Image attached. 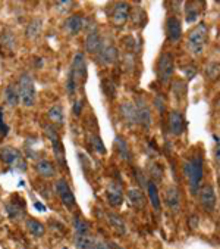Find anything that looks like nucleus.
<instances>
[{
  "instance_id": "nucleus-15",
  "label": "nucleus",
  "mask_w": 220,
  "mask_h": 249,
  "mask_svg": "<svg viewBox=\"0 0 220 249\" xmlns=\"http://www.w3.org/2000/svg\"><path fill=\"white\" fill-rule=\"evenodd\" d=\"M101 46H103V38L97 31V28L90 30L85 37V51L91 55H98Z\"/></svg>"
},
{
  "instance_id": "nucleus-19",
  "label": "nucleus",
  "mask_w": 220,
  "mask_h": 249,
  "mask_svg": "<svg viewBox=\"0 0 220 249\" xmlns=\"http://www.w3.org/2000/svg\"><path fill=\"white\" fill-rule=\"evenodd\" d=\"M119 111H121V115L125 120V123H128L129 125H137L138 124L135 104H132V102H124L121 105Z\"/></svg>"
},
{
  "instance_id": "nucleus-1",
  "label": "nucleus",
  "mask_w": 220,
  "mask_h": 249,
  "mask_svg": "<svg viewBox=\"0 0 220 249\" xmlns=\"http://www.w3.org/2000/svg\"><path fill=\"white\" fill-rule=\"evenodd\" d=\"M184 173L188 178V183H189V189H191V193L194 196L198 195L200 189H201V180H203V174H204V170H203V157L201 154H195L191 160H188L184 165Z\"/></svg>"
},
{
  "instance_id": "nucleus-7",
  "label": "nucleus",
  "mask_w": 220,
  "mask_h": 249,
  "mask_svg": "<svg viewBox=\"0 0 220 249\" xmlns=\"http://www.w3.org/2000/svg\"><path fill=\"white\" fill-rule=\"evenodd\" d=\"M44 133H46V136H47V137L50 139V142H51L53 152H54V157H56V161H58L62 167H65V165H66V164H65V151H63V146H62V142H61V137H59L56 128L51 127V125H46Z\"/></svg>"
},
{
  "instance_id": "nucleus-20",
  "label": "nucleus",
  "mask_w": 220,
  "mask_h": 249,
  "mask_svg": "<svg viewBox=\"0 0 220 249\" xmlns=\"http://www.w3.org/2000/svg\"><path fill=\"white\" fill-rule=\"evenodd\" d=\"M6 214L11 220L16 221L25 215V205L24 202H19L16 199H12L9 204H6Z\"/></svg>"
},
{
  "instance_id": "nucleus-44",
  "label": "nucleus",
  "mask_w": 220,
  "mask_h": 249,
  "mask_svg": "<svg viewBox=\"0 0 220 249\" xmlns=\"http://www.w3.org/2000/svg\"><path fill=\"white\" fill-rule=\"evenodd\" d=\"M216 143H217V146H216V152H214V155H216V161H217V164H220V140L216 137Z\"/></svg>"
},
{
  "instance_id": "nucleus-38",
  "label": "nucleus",
  "mask_w": 220,
  "mask_h": 249,
  "mask_svg": "<svg viewBox=\"0 0 220 249\" xmlns=\"http://www.w3.org/2000/svg\"><path fill=\"white\" fill-rule=\"evenodd\" d=\"M154 107L157 108L158 114H164V111H166V101H164V97L161 94H157L154 97Z\"/></svg>"
},
{
  "instance_id": "nucleus-34",
  "label": "nucleus",
  "mask_w": 220,
  "mask_h": 249,
  "mask_svg": "<svg viewBox=\"0 0 220 249\" xmlns=\"http://www.w3.org/2000/svg\"><path fill=\"white\" fill-rule=\"evenodd\" d=\"M148 174L151 177V181H161L163 180V168L157 165L156 162H151L148 165Z\"/></svg>"
},
{
  "instance_id": "nucleus-37",
  "label": "nucleus",
  "mask_w": 220,
  "mask_h": 249,
  "mask_svg": "<svg viewBox=\"0 0 220 249\" xmlns=\"http://www.w3.org/2000/svg\"><path fill=\"white\" fill-rule=\"evenodd\" d=\"M101 86H103V90H104V93H106V96L109 99H113L116 96V86L110 80H104V83Z\"/></svg>"
},
{
  "instance_id": "nucleus-41",
  "label": "nucleus",
  "mask_w": 220,
  "mask_h": 249,
  "mask_svg": "<svg viewBox=\"0 0 220 249\" xmlns=\"http://www.w3.org/2000/svg\"><path fill=\"white\" fill-rule=\"evenodd\" d=\"M9 133V127H8V124L5 123V120H3V109L0 108V134L2 136H6Z\"/></svg>"
},
{
  "instance_id": "nucleus-18",
  "label": "nucleus",
  "mask_w": 220,
  "mask_h": 249,
  "mask_svg": "<svg viewBox=\"0 0 220 249\" xmlns=\"http://www.w3.org/2000/svg\"><path fill=\"white\" fill-rule=\"evenodd\" d=\"M184 128H185V120H184L182 112L172 111L169 115V131L173 136H179L184 133Z\"/></svg>"
},
{
  "instance_id": "nucleus-29",
  "label": "nucleus",
  "mask_w": 220,
  "mask_h": 249,
  "mask_svg": "<svg viewBox=\"0 0 220 249\" xmlns=\"http://www.w3.org/2000/svg\"><path fill=\"white\" fill-rule=\"evenodd\" d=\"M200 15V9H198V3L195 2H187L185 3V21L187 22H195L197 18Z\"/></svg>"
},
{
  "instance_id": "nucleus-23",
  "label": "nucleus",
  "mask_w": 220,
  "mask_h": 249,
  "mask_svg": "<svg viewBox=\"0 0 220 249\" xmlns=\"http://www.w3.org/2000/svg\"><path fill=\"white\" fill-rule=\"evenodd\" d=\"M128 199H129V202L138 210L145 207V196H144L142 190H140V189H129Z\"/></svg>"
},
{
  "instance_id": "nucleus-27",
  "label": "nucleus",
  "mask_w": 220,
  "mask_h": 249,
  "mask_svg": "<svg viewBox=\"0 0 220 249\" xmlns=\"http://www.w3.org/2000/svg\"><path fill=\"white\" fill-rule=\"evenodd\" d=\"M5 101L11 107H16L19 104V91L15 84H9L5 89Z\"/></svg>"
},
{
  "instance_id": "nucleus-32",
  "label": "nucleus",
  "mask_w": 220,
  "mask_h": 249,
  "mask_svg": "<svg viewBox=\"0 0 220 249\" xmlns=\"http://www.w3.org/2000/svg\"><path fill=\"white\" fill-rule=\"evenodd\" d=\"M74 229H75V234H90L91 233L88 223L79 215H75V218H74Z\"/></svg>"
},
{
  "instance_id": "nucleus-10",
  "label": "nucleus",
  "mask_w": 220,
  "mask_h": 249,
  "mask_svg": "<svg viewBox=\"0 0 220 249\" xmlns=\"http://www.w3.org/2000/svg\"><path fill=\"white\" fill-rule=\"evenodd\" d=\"M131 14V5L126 2H116L110 11V21L115 25H122L128 21Z\"/></svg>"
},
{
  "instance_id": "nucleus-28",
  "label": "nucleus",
  "mask_w": 220,
  "mask_h": 249,
  "mask_svg": "<svg viewBox=\"0 0 220 249\" xmlns=\"http://www.w3.org/2000/svg\"><path fill=\"white\" fill-rule=\"evenodd\" d=\"M41 30H43V22L40 19H32L25 28V36L30 40H35L41 34Z\"/></svg>"
},
{
  "instance_id": "nucleus-3",
  "label": "nucleus",
  "mask_w": 220,
  "mask_h": 249,
  "mask_svg": "<svg viewBox=\"0 0 220 249\" xmlns=\"http://www.w3.org/2000/svg\"><path fill=\"white\" fill-rule=\"evenodd\" d=\"M18 91H19V102L24 107L31 108L35 104V84H34V78L31 74L24 72L19 77Z\"/></svg>"
},
{
  "instance_id": "nucleus-45",
  "label": "nucleus",
  "mask_w": 220,
  "mask_h": 249,
  "mask_svg": "<svg viewBox=\"0 0 220 249\" xmlns=\"http://www.w3.org/2000/svg\"><path fill=\"white\" fill-rule=\"evenodd\" d=\"M81 111H82V102L78 101V102H75V105H74V114H75V115H79Z\"/></svg>"
},
{
  "instance_id": "nucleus-33",
  "label": "nucleus",
  "mask_w": 220,
  "mask_h": 249,
  "mask_svg": "<svg viewBox=\"0 0 220 249\" xmlns=\"http://www.w3.org/2000/svg\"><path fill=\"white\" fill-rule=\"evenodd\" d=\"M90 143H91V147L94 149V151L98 154V155H104L106 154V146L101 140V137L98 134H93L90 136Z\"/></svg>"
},
{
  "instance_id": "nucleus-46",
  "label": "nucleus",
  "mask_w": 220,
  "mask_h": 249,
  "mask_svg": "<svg viewBox=\"0 0 220 249\" xmlns=\"http://www.w3.org/2000/svg\"><path fill=\"white\" fill-rule=\"evenodd\" d=\"M34 207H35L38 211H46V207H44V205H41L40 202H35V204H34Z\"/></svg>"
},
{
  "instance_id": "nucleus-9",
  "label": "nucleus",
  "mask_w": 220,
  "mask_h": 249,
  "mask_svg": "<svg viewBox=\"0 0 220 249\" xmlns=\"http://www.w3.org/2000/svg\"><path fill=\"white\" fill-rule=\"evenodd\" d=\"M54 189H56L59 199L66 208L75 207V202H77L75 201V195L72 193V190H71V187H69V184H68V181L65 178H59L56 181V184H54Z\"/></svg>"
},
{
  "instance_id": "nucleus-31",
  "label": "nucleus",
  "mask_w": 220,
  "mask_h": 249,
  "mask_svg": "<svg viewBox=\"0 0 220 249\" xmlns=\"http://www.w3.org/2000/svg\"><path fill=\"white\" fill-rule=\"evenodd\" d=\"M47 115H48V118H50L54 124H62L63 120H65V117H63V109H62L61 105H53V107L48 109Z\"/></svg>"
},
{
  "instance_id": "nucleus-30",
  "label": "nucleus",
  "mask_w": 220,
  "mask_h": 249,
  "mask_svg": "<svg viewBox=\"0 0 220 249\" xmlns=\"http://www.w3.org/2000/svg\"><path fill=\"white\" fill-rule=\"evenodd\" d=\"M27 230H28L32 236H35V237H41V236L46 233L44 226H43L38 220H35V218H28V220H27Z\"/></svg>"
},
{
  "instance_id": "nucleus-43",
  "label": "nucleus",
  "mask_w": 220,
  "mask_h": 249,
  "mask_svg": "<svg viewBox=\"0 0 220 249\" xmlns=\"http://www.w3.org/2000/svg\"><path fill=\"white\" fill-rule=\"evenodd\" d=\"M189 226H191L192 230H197V227H198V215H192L189 218Z\"/></svg>"
},
{
  "instance_id": "nucleus-22",
  "label": "nucleus",
  "mask_w": 220,
  "mask_h": 249,
  "mask_svg": "<svg viewBox=\"0 0 220 249\" xmlns=\"http://www.w3.org/2000/svg\"><path fill=\"white\" fill-rule=\"evenodd\" d=\"M107 221L118 234H125L126 226H125V221L121 215H118L115 213H107Z\"/></svg>"
},
{
  "instance_id": "nucleus-47",
  "label": "nucleus",
  "mask_w": 220,
  "mask_h": 249,
  "mask_svg": "<svg viewBox=\"0 0 220 249\" xmlns=\"http://www.w3.org/2000/svg\"><path fill=\"white\" fill-rule=\"evenodd\" d=\"M65 249H68V248H65Z\"/></svg>"
},
{
  "instance_id": "nucleus-14",
  "label": "nucleus",
  "mask_w": 220,
  "mask_h": 249,
  "mask_svg": "<svg viewBox=\"0 0 220 249\" xmlns=\"http://www.w3.org/2000/svg\"><path fill=\"white\" fill-rule=\"evenodd\" d=\"M98 61L103 65H110V64H115L118 61V49L115 47V44L112 43H104L98 52Z\"/></svg>"
},
{
  "instance_id": "nucleus-16",
  "label": "nucleus",
  "mask_w": 220,
  "mask_h": 249,
  "mask_svg": "<svg viewBox=\"0 0 220 249\" xmlns=\"http://www.w3.org/2000/svg\"><path fill=\"white\" fill-rule=\"evenodd\" d=\"M164 28H166V37L171 43H176L182 37V25L176 17H169Z\"/></svg>"
},
{
  "instance_id": "nucleus-2",
  "label": "nucleus",
  "mask_w": 220,
  "mask_h": 249,
  "mask_svg": "<svg viewBox=\"0 0 220 249\" xmlns=\"http://www.w3.org/2000/svg\"><path fill=\"white\" fill-rule=\"evenodd\" d=\"M87 78V64H85V58L82 53H77L74 61H72V67L69 71V77H68V84H66V90L69 93V96L72 97L77 91V87L79 84V81H85Z\"/></svg>"
},
{
  "instance_id": "nucleus-42",
  "label": "nucleus",
  "mask_w": 220,
  "mask_h": 249,
  "mask_svg": "<svg viewBox=\"0 0 220 249\" xmlns=\"http://www.w3.org/2000/svg\"><path fill=\"white\" fill-rule=\"evenodd\" d=\"M184 72H187V77H188V78H192V77H194V74L197 72V70H195V67L189 65V67H185Z\"/></svg>"
},
{
  "instance_id": "nucleus-39",
  "label": "nucleus",
  "mask_w": 220,
  "mask_h": 249,
  "mask_svg": "<svg viewBox=\"0 0 220 249\" xmlns=\"http://www.w3.org/2000/svg\"><path fill=\"white\" fill-rule=\"evenodd\" d=\"M72 6H74V2H71V0H68V2H56V5H54V8L61 14H68L72 9Z\"/></svg>"
},
{
  "instance_id": "nucleus-4",
  "label": "nucleus",
  "mask_w": 220,
  "mask_h": 249,
  "mask_svg": "<svg viewBox=\"0 0 220 249\" xmlns=\"http://www.w3.org/2000/svg\"><path fill=\"white\" fill-rule=\"evenodd\" d=\"M0 160H2V162H5L6 165H9L11 168L19 170V171H27V161L16 147H12V146L2 147V151H0Z\"/></svg>"
},
{
  "instance_id": "nucleus-13",
  "label": "nucleus",
  "mask_w": 220,
  "mask_h": 249,
  "mask_svg": "<svg viewBox=\"0 0 220 249\" xmlns=\"http://www.w3.org/2000/svg\"><path fill=\"white\" fill-rule=\"evenodd\" d=\"M164 204L171 213H179L181 210V195L176 186H169L164 190Z\"/></svg>"
},
{
  "instance_id": "nucleus-24",
  "label": "nucleus",
  "mask_w": 220,
  "mask_h": 249,
  "mask_svg": "<svg viewBox=\"0 0 220 249\" xmlns=\"http://www.w3.org/2000/svg\"><path fill=\"white\" fill-rule=\"evenodd\" d=\"M77 249H95V239L91 234H75Z\"/></svg>"
},
{
  "instance_id": "nucleus-40",
  "label": "nucleus",
  "mask_w": 220,
  "mask_h": 249,
  "mask_svg": "<svg viewBox=\"0 0 220 249\" xmlns=\"http://www.w3.org/2000/svg\"><path fill=\"white\" fill-rule=\"evenodd\" d=\"M95 249H119V248L116 245H113V243H110V242L95 239Z\"/></svg>"
},
{
  "instance_id": "nucleus-11",
  "label": "nucleus",
  "mask_w": 220,
  "mask_h": 249,
  "mask_svg": "<svg viewBox=\"0 0 220 249\" xmlns=\"http://www.w3.org/2000/svg\"><path fill=\"white\" fill-rule=\"evenodd\" d=\"M106 197H107V202L110 204V207H121L124 202V189L119 183L112 181L109 183L107 189H106Z\"/></svg>"
},
{
  "instance_id": "nucleus-35",
  "label": "nucleus",
  "mask_w": 220,
  "mask_h": 249,
  "mask_svg": "<svg viewBox=\"0 0 220 249\" xmlns=\"http://www.w3.org/2000/svg\"><path fill=\"white\" fill-rule=\"evenodd\" d=\"M132 21L135 22V24H138V25H145V22H147V15H145V12H144V9L142 8H137V9H134V14H132Z\"/></svg>"
},
{
  "instance_id": "nucleus-21",
  "label": "nucleus",
  "mask_w": 220,
  "mask_h": 249,
  "mask_svg": "<svg viewBox=\"0 0 220 249\" xmlns=\"http://www.w3.org/2000/svg\"><path fill=\"white\" fill-rule=\"evenodd\" d=\"M35 171L43 178H51V177H54V174H56V168H54V165L47 160H40L35 164Z\"/></svg>"
},
{
  "instance_id": "nucleus-26",
  "label": "nucleus",
  "mask_w": 220,
  "mask_h": 249,
  "mask_svg": "<svg viewBox=\"0 0 220 249\" xmlns=\"http://www.w3.org/2000/svg\"><path fill=\"white\" fill-rule=\"evenodd\" d=\"M145 187H147V193H148V197H150L151 205L154 207L156 211H158V210H160V195H158V189H157L156 183L151 181V180H148Z\"/></svg>"
},
{
  "instance_id": "nucleus-6",
  "label": "nucleus",
  "mask_w": 220,
  "mask_h": 249,
  "mask_svg": "<svg viewBox=\"0 0 220 249\" xmlns=\"http://www.w3.org/2000/svg\"><path fill=\"white\" fill-rule=\"evenodd\" d=\"M208 28L205 24H198L188 36V49L194 55H200L204 51V46L207 41Z\"/></svg>"
},
{
  "instance_id": "nucleus-8",
  "label": "nucleus",
  "mask_w": 220,
  "mask_h": 249,
  "mask_svg": "<svg viewBox=\"0 0 220 249\" xmlns=\"http://www.w3.org/2000/svg\"><path fill=\"white\" fill-rule=\"evenodd\" d=\"M135 109H137V118H138V124L144 128H150L153 124V115L150 111V107L147 104V101L142 96H138L135 101Z\"/></svg>"
},
{
  "instance_id": "nucleus-17",
  "label": "nucleus",
  "mask_w": 220,
  "mask_h": 249,
  "mask_svg": "<svg viewBox=\"0 0 220 249\" xmlns=\"http://www.w3.org/2000/svg\"><path fill=\"white\" fill-rule=\"evenodd\" d=\"M85 18L79 14H74L71 17H68V19L65 21V30L71 34V36H77L79 34L84 27H85Z\"/></svg>"
},
{
  "instance_id": "nucleus-5",
  "label": "nucleus",
  "mask_w": 220,
  "mask_h": 249,
  "mask_svg": "<svg viewBox=\"0 0 220 249\" xmlns=\"http://www.w3.org/2000/svg\"><path fill=\"white\" fill-rule=\"evenodd\" d=\"M173 71H175L173 56L168 52L161 53L158 61H157V80H158V83L168 84L173 77Z\"/></svg>"
},
{
  "instance_id": "nucleus-12",
  "label": "nucleus",
  "mask_w": 220,
  "mask_h": 249,
  "mask_svg": "<svg viewBox=\"0 0 220 249\" xmlns=\"http://www.w3.org/2000/svg\"><path fill=\"white\" fill-rule=\"evenodd\" d=\"M198 196H200V202L203 205V208L208 213H211L216 207V193H214V189L211 184H203L200 192H198Z\"/></svg>"
},
{
  "instance_id": "nucleus-25",
  "label": "nucleus",
  "mask_w": 220,
  "mask_h": 249,
  "mask_svg": "<svg viewBox=\"0 0 220 249\" xmlns=\"http://www.w3.org/2000/svg\"><path fill=\"white\" fill-rule=\"evenodd\" d=\"M115 147L119 154V157L125 161H131V152H129V146L126 143V140L122 136H116L115 137Z\"/></svg>"
},
{
  "instance_id": "nucleus-36",
  "label": "nucleus",
  "mask_w": 220,
  "mask_h": 249,
  "mask_svg": "<svg viewBox=\"0 0 220 249\" xmlns=\"http://www.w3.org/2000/svg\"><path fill=\"white\" fill-rule=\"evenodd\" d=\"M220 72V64L219 62H211L207 65V70H205V75L210 78V80H216L217 75Z\"/></svg>"
}]
</instances>
